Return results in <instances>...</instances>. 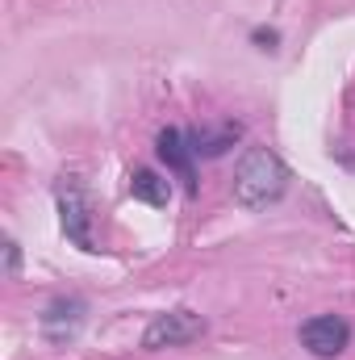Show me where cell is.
Returning <instances> with one entry per match:
<instances>
[{"label": "cell", "mask_w": 355, "mask_h": 360, "mask_svg": "<svg viewBox=\"0 0 355 360\" xmlns=\"http://www.w3.org/2000/svg\"><path fill=\"white\" fill-rule=\"evenodd\" d=\"M255 42H267V51H272V46H276V34H272V30H267V34L260 30V34H255Z\"/></svg>", "instance_id": "cell-10"}, {"label": "cell", "mask_w": 355, "mask_h": 360, "mask_svg": "<svg viewBox=\"0 0 355 360\" xmlns=\"http://www.w3.org/2000/svg\"><path fill=\"white\" fill-rule=\"evenodd\" d=\"M239 126L234 122H226V126H217V130H192L188 134V143H192V151L196 155H205V160H213V155H222L226 147H234L239 143Z\"/></svg>", "instance_id": "cell-7"}, {"label": "cell", "mask_w": 355, "mask_h": 360, "mask_svg": "<svg viewBox=\"0 0 355 360\" xmlns=\"http://www.w3.org/2000/svg\"><path fill=\"white\" fill-rule=\"evenodd\" d=\"M130 193H134L138 201H147V205H168L172 184L159 176V172H151V168H138V172L130 176Z\"/></svg>", "instance_id": "cell-8"}, {"label": "cell", "mask_w": 355, "mask_h": 360, "mask_svg": "<svg viewBox=\"0 0 355 360\" xmlns=\"http://www.w3.org/2000/svg\"><path fill=\"white\" fill-rule=\"evenodd\" d=\"M301 344L318 360H335L347 344H351V327L339 314H318L309 323H301Z\"/></svg>", "instance_id": "cell-3"}, {"label": "cell", "mask_w": 355, "mask_h": 360, "mask_svg": "<svg viewBox=\"0 0 355 360\" xmlns=\"http://www.w3.org/2000/svg\"><path fill=\"white\" fill-rule=\"evenodd\" d=\"M192 143H188V134L184 130H163L159 134V160L176 172L180 180H184V188L188 193H196V172H192Z\"/></svg>", "instance_id": "cell-6"}, {"label": "cell", "mask_w": 355, "mask_h": 360, "mask_svg": "<svg viewBox=\"0 0 355 360\" xmlns=\"http://www.w3.org/2000/svg\"><path fill=\"white\" fill-rule=\"evenodd\" d=\"M4 276H17V243L4 239Z\"/></svg>", "instance_id": "cell-9"}, {"label": "cell", "mask_w": 355, "mask_h": 360, "mask_svg": "<svg viewBox=\"0 0 355 360\" xmlns=\"http://www.w3.org/2000/svg\"><path fill=\"white\" fill-rule=\"evenodd\" d=\"M201 331H205V319L201 314H192V310H168V314H155L151 319L142 344L147 348H184V344L201 340Z\"/></svg>", "instance_id": "cell-2"}, {"label": "cell", "mask_w": 355, "mask_h": 360, "mask_svg": "<svg viewBox=\"0 0 355 360\" xmlns=\"http://www.w3.org/2000/svg\"><path fill=\"white\" fill-rule=\"evenodd\" d=\"M59 214H63V231L76 248L92 252V214H88V201L80 193V184H59Z\"/></svg>", "instance_id": "cell-4"}, {"label": "cell", "mask_w": 355, "mask_h": 360, "mask_svg": "<svg viewBox=\"0 0 355 360\" xmlns=\"http://www.w3.org/2000/svg\"><path fill=\"white\" fill-rule=\"evenodd\" d=\"M284 188H288V168L280 164V155L267 147H247L234 172V201L243 210H267L284 197Z\"/></svg>", "instance_id": "cell-1"}, {"label": "cell", "mask_w": 355, "mask_h": 360, "mask_svg": "<svg viewBox=\"0 0 355 360\" xmlns=\"http://www.w3.org/2000/svg\"><path fill=\"white\" fill-rule=\"evenodd\" d=\"M84 327V302L80 297H55L42 314V331L51 344H72Z\"/></svg>", "instance_id": "cell-5"}]
</instances>
